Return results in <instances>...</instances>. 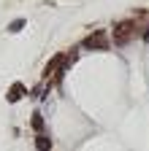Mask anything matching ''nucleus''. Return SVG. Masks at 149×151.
I'll list each match as a JSON object with an SVG mask.
<instances>
[{
    "label": "nucleus",
    "mask_w": 149,
    "mask_h": 151,
    "mask_svg": "<svg viewBox=\"0 0 149 151\" xmlns=\"http://www.w3.org/2000/svg\"><path fill=\"white\" fill-rule=\"evenodd\" d=\"M33 129H35V132H44V119H41V113H33Z\"/></svg>",
    "instance_id": "39448f33"
},
{
    "label": "nucleus",
    "mask_w": 149,
    "mask_h": 151,
    "mask_svg": "<svg viewBox=\"0 0 149 151\" xmlns=\"http://www.w3.org/2000/svg\"><path fill=\"white\" fill-rule=\"evenodd\" d=\"M84 49H89V51H100V49H108V38H106V32L103 30H95L87 41L81 43Z\"/></svg>",
    "instance_id": "f03ea898"
},
{
    "label": "nucleus",
    "mask_w": 149,
    "mask_h": 151,
    "mask_svg": "<svg viewBox=\"0 0 149 151\" xmlns=\"http://www.w3.org/2000/svg\"><path fill=\"white\" fill-rule=\"evenodd\" d=\"M144 41H146V43H149V30H146V32H144Z\"/></svg>",
    "instance_id": "0eeeda50"
},
{
    "label": "nucleus",
    "mask_w": 149,
    "mask_h": 151,
    "mask_svg": "<svg viewBox=\"0 0 149 151\" xmlns=\"http://www.w3.org/2000/svg\"><path fill=\"white\" fill-rule=\"evenodd\" d=\"M25 24H27V22H25V19H14V22L8 24V30H11V32H19V30H22Z\"/></svg>",
    "instance_id": "423d86ee"
},
{
    "label": "nucleus",
    "mask_w": 149,
    "mask_h": 151,
    "mask_svg": "<svg viewBox=\"0 0 149 151\" xmlns=\"http://www.w3.org/2000/svg\"><path fill=\"white\" fill-rule=\"evenodd\" d=\"M25 92H27V89H25V84H19V81H16V84L11 86V92H8V103L22 100V97H25Z\"/></svg>",
    "instance_id": "7ed1b4c3"
},
{
    "label": "nucleus",
    "mask_w": 149,
    "mask_h": 151,
    "mask_svg": "<svg viewBox=\"0 0 149 151\" xmlns=\"http://www.w3.org/2000/svg\"><path fill=\"white\" fill-rule=\"evenodd\" d=\"M133 32H136V24L133 22H119V24H114V46H125L130 38H133Z\"/></svg>",
    "instance_id": "f257e3e1"
},
{
    "label": "nucleus",
    "mask_w": 149,
    "mask_h": 151,
    "mask_svg": "<svg viewBox=\"0 0 149 151\" xmlns=\"http://www.w3.org/2000/svg\"><path fill=\"white\" fill-rule=\"evenodd\" d=\"M35 148L38 151H52V138L46 132H38V138H35Z\"/></svg>",
    "instance_id": "20e7f679"
}]
</instances>
